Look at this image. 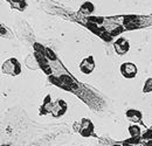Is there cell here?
I'll list each match as a JSON object with an SVG mask.
<instances>
[{
	"label": "cell",
	"instance_id": "obj_14",
	"mask_svg": "<svg viewBox=\"0 0 152 146\" xmlns=\"http://www.w3.org/2000/svg\"><path fill=\"white\" fill-rule=\"evenodd\" d=\"M113 146H122V145H121V144H114Z\"/></svg>",
	"mask_w": 152,
	"mask_h": 146
},
{
	"label": "cell",
	"instance_id": "obj_7",
	"mask_svg": "<svg viewBox=\"0 0 152 146\" xmlns=\"http://www.w3.org/2000/svg\"><path fill=\"white\" fill-rule=\"evenodd\" d=\"M125 116L126 118L132 122V123H139L142 124V118H143V115L139 110H134V109H130L125 112Z\"/></svg>",
	"mask_w": 152,
	"mask_h": 146
},
{
	"label": "cell",
	"instance_id": "obj_2",
	"mask_svg": "<svg viewBox=\"0 0 152 146\" xmlns=\"http://www.w3.org/2000/svg\"><path fill=\"white\" fill-rule=\"evenodd\" d=\"M77 124L80 125V128H76V131L80 132L81 136H83V137H91V136L95 137L96 136L95 132H94V125H93L91 120L83 118V119H81V122H77Z\"/></svg>",
	"mask_w": 152,
	"mask_h": 146
},
{
	"label": "cell",
	"instance_id": "obj_9",
	"mask_svg": "<svg viewBox=\"0 0 152 146\" xmlns=\"http://www.w3.org/2000/svg\"><path fill=\"white\" fill-rule=\"evenodd\" d=\"M94 11H95V6H94V4L90 2V1L83 2V4L81 5V7H80V12H81L82 14H84V15H90Z\"/></svg>",
	"mask_w": 152,
	"mask_h": 146
},
{
	"label": "cell",
	"instance_id": "obj_3",
	"mask_svg": "<svg viewBox=\"0 0 152 146\" xmlns=\"http://www.w3.org/2000/svg\"><path fill=\"white\" fill-rule=\"evenodd\" d=\"M137 73H138V69L132 62H124L121 66V74L125 78H133L137 76Z\"/></svg>",
	"mask_w": 152,
	"mask_h": 146
},
{
	"label": "cell",
	"instance_id": "obj_11",
	"mask_svg": "<svg viewBox=\"0 0 152 146\" xmlns=\"http://www.w3.org/2000/svg\"><path fill=\"white\" fill-rule=\"evenodd\" d=\"M0 33H1V36L5 37V39H13V33L5 25L0 26Z\"/></svg>",
	"mask_w": 152,
	"mask_h": 146
},
{
	"label": "cell",
	"instance_id": "obj_5",
	"mask_svg": "<svg viewBox=\"0 0 152 146\" xmlns=\"http://www.w3.org/2000/svg\"><path fill=\"white\" fill-rule=\"evenodd\" d=\"M95 69V61H94V56L90 55L88 57H86L84 60H82L81 64H80V70L86 75L93 73V70Z\"/></svg>",
	"mask_w": 152,
	"mask_h": 146
},
{
	"label": "cell",
	"instance_id": "obj_1",
	"mask_svg": "<svg viewBox=\"0 0 152 146\" xmlns=\"http://www.w3.org/2000/svg\"><path fill=\"white\" fill-rule=\"evenodd\" d=\"M4 74L6 75H10V76H18L20 73H21V64L20 62L12 57V58H8L6 60L4 63H2V67H1Z\"/></svg>",
	"mask_w": 152,
	"mask_h": 146
},
{
	"label": "cell",
	"instance_id": "obj_12",
	"mask_svg": "<svg viewBox=\"0 0 152 146\" xmlns=\"http://www.w3.org/2000/svg\"><path fill=\"white\" fill-rule=\"evenodd\" d=\"M129 132H130V136L132 138H140V128L138 125H130Z\"/></svg>",
	"mask_w": 152,
	"mask_h": 146
},
{
	"label": "cell",
	"instance_id": "obj_4",
	"mask_svg": "<svg viewBox=\"0 0 152 146\" xmlns=\"http://www.w3.org/2000/svg\"><path fill=\"white\" fill-rule=\"evenodd\" d=\"M114 48L115 52L118 55H124L126 54L130 49V45H129V41L124 37H119L115 41L114 43Z\"/></svg>",
	"mask_w": 152,
	"mask_h": 146
},
{
	"label": "cell",
	"instance_id": "obj_6",
	"mask_svg": "<svg viewBox=\"0 0 152 146\" xmlns=\"http://www.w3.org/2000/svg\"><path fill=\"white\" fill-rule=\"evenodd\" d=\"M67 110V103L63 101V99H60L57 101L55 104H53V108H52V115L54 117H60L62 116Z\"/></svg>",
	"mask_w": 152,
	"mask_h": 146
},
{
	"label": "cell",
	"instance_id": "obj_10",
	"mask_svg": "<svg viewBox=\"0 0 152 146\" xmlns=\"http://www.w3.org/2000/svg\"><path fill=\"white\" fill-rule=\"evenodd\" d=\"M25 63H26V66L29 69H38L39 68L38 61H37L35 56H33V55H28L27 58H26V61H25Z\"/></svg>",
	"mask_w": 152,
	"mask_h": 146
},
{
	"label": "cell",
	"instance_id": "obj_13",
	"mask_svg": "<svg viewBox=\"0 0 152 146\" xmlns=\"http://www.w3.org/2000/svg\"><path fill=\"white\" fill-rule=\"evenodd\" d=\"M143 92H144V93L152 92V78L146 80V82H145V84H144V88H143Z\"/></svg>",
	"mask_w": 152,
	"mask_h": 146
},
{
	"label": "cell",
	"instance_id": "obj_8",
	"mask_svg": "<svg viewBox=\"0 0 152 146\" xmlns=\"http://www.w3.org/2000/svg\"><path fill=\"white\" fill-rule=\"evenodd\" d=\"M10 5H11V7L13 8V9H17V11H19V12H23L26 8H27V2H26V0H6Z\"/></svg>",
	"mask_w": 152,
	"mask_h": 146
}]
</instances>
